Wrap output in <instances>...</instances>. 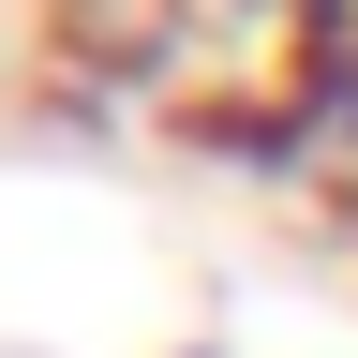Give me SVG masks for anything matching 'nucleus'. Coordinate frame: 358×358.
I'll use <instances>...</instances> for the list:
<instances>
[{
  "label": "nucleus",
  "instance_id": "f257e3e1",
  "mask_svg": "<svg viewBox=\"0 0 358 358\" xmlns=\"http://www.w3.org/2000/svg\"><path fill=\"white\" fill-rule=\"evenodd\" d=\"M179 358H224V343H179Z\"/></svg>",
  "mask_w": 358,
  "mask_h": 358
}]
</instances>
